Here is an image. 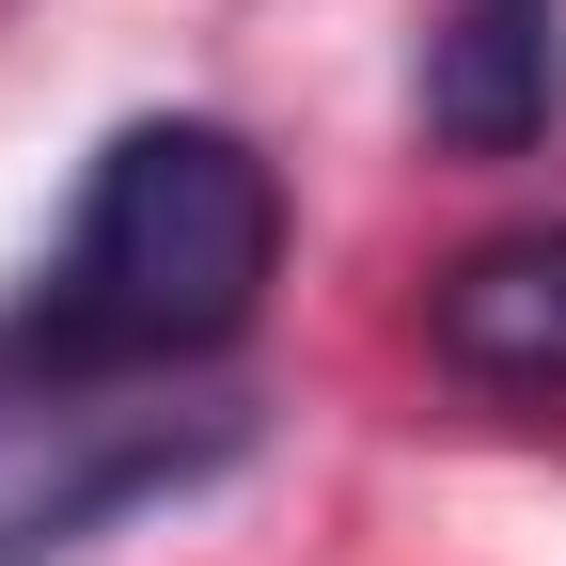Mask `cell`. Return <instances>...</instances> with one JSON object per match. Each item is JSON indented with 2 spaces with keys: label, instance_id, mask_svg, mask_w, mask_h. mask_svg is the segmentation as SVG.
<instances>
[{
  "label": "cell",
  "instance_id": "cell-1",
  "mask_svg": "<svg viewBox=\"0 0 566 566\" xmlns=\"http://www.w3.org/2000/svg\"><path fill=\"white\" fill-rule=\"evenodd\" d=\"M283 268V174L268 142L221 111H142L95 142L80 221L32 268V300L0 315L48 363H111V378H205L221 346H252Z\"/></svg>",
  "mask_w": 566,
  "mask_h": 566
},
{
  "label": "cell",
  "instance_id": "cell-2",
  "mask_svg": "<svg viewBox=\"0 0 566 566\" xmlns=\"http://www.w3.org/2000/svg\"><path fill=\"white\" fill-rule=\"evenodd\" d=\"M252 457V394L221 378H111L0 331V566H63L111 520Z\"/></svg>",
  "mask_w": 566,
  "mask_h": 566
},
{
  "label": "cell",
  "instance_id": "cell-3",
  "mask_svg": "<svg viewBox=\"0 0 566 566\" xmlns=\"http://www.w3.org/2000/svg\"><path fill=\"white\" fill-rule=\"evenodd\" d=\"M409 95L441 158H535L566 111V0H424Z\"/></svg>",
  "mask_w": 566,
  "mask_h": 566
},
{
  "label": "cell",
  "instance_id": "cell-4",
  "mask_svg": "<svg viewBox=\"0 0 566 566\" xmlns=\"http://www.w3.org/2000/svg\"><path fill=\"white\" fill-rule=\"evenodd\" d=\"M424 346L472 394H566V221L472 237L441 283H424Z\"/></svg>",
  "mask_w": 566,
  "mask_h": 566
}]
</instances>
